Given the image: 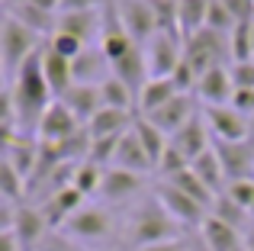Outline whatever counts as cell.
Returning <instances> with one entry per match:
<instances>
[{
	"instance_id": "5b68a950",
	"label": "cell",
	"mask_w": 254,
	"mask_h": 251,
	"mask_svg": "<svg viewBox=\"0 0 254 251\" xmlns=\"http://www.w3.org/2000/svg\"><path fill=\"white\" fill-rule=\"evenodd\" d=\"M184 58L193 64L199 77L206 74L209 68H219V64H229L232 62V39L225 32H216V29H199L196 36H190L184 42Z\"/></svg>"
},
{
	"instance_id": "d590c367",
	"label": "cell",
	"mask_w": 254,
	"mask_h": 251,
	"mask_svg": "<svg viewBox=\"0 0 254 251\" xmlns=\"http://www.w3.org/2000/svg\"><path fill=\"white\" fill-rule=\"evenodd\" d=\"M232 81H235V90H254V58L251 62H232Z\"/></svg>"
},
{
	"instance_id": "7bdbcfd3",
	"label": "cell",
	"mask_w": 254,
	"mask_h": 251,
	"mask_svg": "<svg viewBox=\"0 0 254 251\" xmlns=\"http://www.w3.org/2000/svg\"><path fill=\"white\" fill-rule=\"evenodd\" d=\"M13 3H29V6H39V10L58 13V3H62V0H13Z\"/></svg>"
},
{
	"instance_id": "e0dca14e",
	"label": "cell",
	"mask_w": 254,
	"mask_h": 251,
	"mask_svg": "<svg viewBox=\"0 0 254 251\" xmlns=\"http://www.w3.org/2000/svg\"><path fill=\"white\" fill-rule=\"evenodd\" d=\"M113 168H123V171H132V174H148V171H155V161L148 158V151H145V145L138 142L135 129H129L123 138H119L116 145V158H113Z\"/></svg>"
},
{
	"instance_id": "7a4b0ae2",
	"label": "cell",
	"mask_w": 254,
	"mask_h": 251,
	"mask_svg": "<svg viewBox=\"0 0 254 251\" xmlns=\"http://www.w3.org/2000/svg\"><path fill=\"white\" fill-rule=\"evenodd\" d=\"M184 239V226L161 206L158 196H145L135 209L129 213L123 229V245L129 251L148 248V245H164V242Z\"/></svg>"
},
{
	"instance_id": "83f0119b",
	"label": "cell",
	"mask_w": 254,
	"mask_h": 251,
	"mask_svg": "<svg viewBox=\"0 0 254 251\" xmlns=\"http://www.w3.org/2000/svg\"><path fill=\"white\" fill-rule=\"evenodd\" d=\"M209 213H212V216H219V219H222V222H229V226H235V229H238V232H242V235H245V229H248L251 222H254L248 209H242V206H238V203L232 200L229 193H219V196H216V203H212V209H209Z\"/></svg>"
},
{
	"instance_id": "277c9868",
	"label": "cell",
	"mask_w": 254,
	"mask_h": 251,
	"mask_svg": "<svg viewBox=\"0 0 254 251\" xmlns=\"http://www.w3.org/2000/svg\"><path fill=\"white\" fill-rule=\"evenodd\" d=\"M42 49H45V42H42L39 32L26 29L23 23H16L13 16L3 13V32H0V58H3V62L0 64H3V81L6 84H10L13 77L19 74V68Z\"/></svg>"
},
{
	"instance_id": "8992f818",
	"label": "cell",
	"mask_w": 254,
	"mask_h": 251,
	"mask_svg": "<svg viewBox=\"0 0 254 251\" xmlns=\"http://www.w3.org/2000/svg\"><path fill=\"white\" fill-rule=\"evenodd\" d=\"M155 196L161 200V206L168 209L174 219L184 226V232H190V229H196V232H199V226H203L206 216H209V209H206L203 203H196L193 196H187L184 190H177V187H174V184H168V181H158Z\"/></svg>"
},
{
	"instance_id": "f1b7e54d",
	"label": "cell",
	"mask_w": 254,
	"mask_h": 251,
	"mask_svg": "<svg viewBox=\"0 0 254 251\" xmlns=\"http://www.w3.org/2000/svg\"><path fill=\"white\" fill-rule=\"evenodd\" d=\"M168 184H174L177 190H184V193L193 196L196 203H203L206 209H212V203H216V193H212V190L206 187V184L199 181L196 174H193V168H187V171H180V174H174Z\"/></svg>"
},
{
	"instance_id": "b9f144b4",
	"label": "cell",
	"mask_w": 254,
	"mask_h": 251,
	"mask_svg": "<svg viewBox=\"0 0 254 251\" xmlns=\"http://www.w3.org/2000/svg\"><path fill=\"white\" fill-rule=\"evenodd\" d=\"M135 251H190V239L164 242V245H148V248H135Z\"/></svg>"
},
{
	"instance_id": "bcb514c9",
	"label": "cell",
	"mask_w": 254,
	"mask_h": 251,
	"mask_svg": "<svg viewBox=\"0 0 254 251\" xmlns=\"http://www.w3.org/2000/svg\"><path fill=\"white\" fill-rule=\"evenodd\" d=\"M248 129H251V142H254V116L248 120Z\"/></svg>"
},
{
	"instance_id": "5bb4252c",
	"label": "cell",
	"mask_w": 254,
	"mask_h": 251,
	"mask_svg": "<svg viewBox=\"0 0 254 251\" xmlns=\"http://www.w3.org/2000/svg\"><path fill=\"white\" fill-rule=\"evenodd\" d=\"M196 97L203 100V107H225L235 97V81H232L229 64H219V68H209L196 84Z\"/></svg>"
},
{
	"instance_id": "f6af8a7d",
	"label": "cell",
	"mask_w": 254,
	"mask_h": 251,
	"mask_svg": "<svg viewBox=\"0 0 254 251\" xmlns=\"http://www.w3.org/2000/svg\"><path fill=\"white\" fill-rule=\"evenodd\" d=\"M190 251H209V248H206V242L196 235V239H190Z\"/></svg>"
},
{
	"instance_id": "681fc988",
	"label": "cell",
	"mask_w": 254,
	"mask_h": 251,
	"mask_svg": "<svg viewBox=\"0 0 254 251\" xmlns=\"http://www.w3.org/2000/svg\"><path fill=\"white\" fill-rule=\"evenodd\" d=\"M251 39H254V29H251Z\"/></svg>"
},
{
	"instance_id": "7c38bea8",
	"label": "cell",
	"mask_w": 254,
	"mask_h": 251,
	"mask_svg": "<svg viewBox=\"0 0 254 251\" xmlns=\"http://www.w3.org/2000/svg\"><path fill=\"white\" fill-rule=\"evenodd\" d=\"M142 187H145L142 174H132V171H123V168H106L100 200H103V206H123V203L135 200L142 193Z\"/></svg>"
},
{
	"instance_id": "ee69618b",
	"label": "cell",
	"mask_w": 254,
	"mask_h": 251,
	"mask_svg": "<svg viewBox=\"0 0 254 251\" xmlns=\"http://www.w3.org/2000/svg\"><path fill=\"white\" fill-rule=\"evenodd\" d=\"M242 245H245V251H254V222L248 229H245V235H242Z\"/></svg>"
},
{
	"instance_id": "f546056e",
	"label": "cell",
	"mask_w": 254,
	"mask_h": 251,
	"mask_svg": "<svg viewBox=\"0 0 254 251\" xmlns=\"http://www.w3.org/2000/svg\"><path fill=\"white\" fill-rule=\"evenodd\" d=\"M100 94H103V107H113V110H129L132 113V103H135V94L126 87L119 77H106L100 84Z\"/></svg>"
},
{
	"instance_id": "60d3db41",
	"label": "cell",
	"mask_w": 254,
	"mask_h": 251,
	"mask_svg": "<svg viewBox=\"0 0 254 251\" xmlns=\"http://www.w3.org/2000/svg\"><path fill=\"white\" fill-rule=\"evenodd\" d=\"M232 107L251 120V116H254V90H235V97H232Z\"/></svg>"
},
{
	"instance_id": "4dcf8cb0",
	"label": "cell",
	"mask_w": 254,
	"mask_h": 251,
	"mask_svg": "<svg viewBox=\"0 0 254 251\" xmlns=\"http://www.w3.org/2000/svg\"><path fill=\"white\" fill-rule=\"evenodd\" d=\"M103 174H106V168H100V164H93V161H81L77 171H74V187L81 190L84 196H100Z\"/></svg>"
},
{
	"instance_id": "52a82bcc",
	"label": "cell",
	"mask_w": 254,
	"mask_h": 251,
	"mask_svg": "<svg viewBox=\"0 0 254 251\" xmlns=\"http://www.w3.org/2000/svg\"><path fill=\"white\" fill-rule=\"evenodd\" d=\"M142 52H145V64H148V77H171L174 68L184 62V39L155 32Z\"/></svg>"
},
{
	"instance_id": "ba28073f",
	"label": "cell",
	"mask_w": 254,
	"mask_h": 251,
	"mask_svg": "<svg viewBox=\"0 0 254 251\" xmlns=\"http://www.w3.org/2000/svg\"><path fill=\"white\" fill-rule=\"evenodd\" d=\"M203 116H206V126L212 132V142H248L251 138L248 116L238 113L232 103H225V107H206Z\"/></svg>"
},
{
	"instance_id": "ac0fdd59",
	"label": "cell",
	"mask_w": 254,
	"mask_h": 251,
	"mask_svg": "<svg viewBox=\"0 0 254 251\" xmlns=\"http://www.w3.org/2000/svg\"><path fill=\"white\" fill-rule=\"evenodd\" d=\"M68 36L81 39L84 45H90L97 36H103V10H87V13H58V29Z\"/></svg>"
},
{
	"instance_id": "e575fe53",
	"label": "cell",
	"mask_w": 254,
	"mask_h": 251,
	"mask_svg": "<svg viewBox=\"0 0 254 251\" xmlns=\"http://www.w3.org/2000/svg\"><path fill=\"white\" fill-rule=\"evenodd\" d=\"M49 45L52 52H58V55H64V58H71V62H74L77 55H81V52L87 49V45L81 42V39H74V36H68V32H55V36L49 39Z\"/></svg>"
},
{
	"instance_id": "ab89813d",
	"label": "cell",
	"mask_w": 254,
	"mask_h": 251,
	"mask_svg": "<svg viewBox=\"0 0 254 251\" xmlns=\"http://www.w3.org/2000/svg\"><path fill=\"white\" fill-rule=\"evenodd\" d=\"M106 0H62L58 13H87V10H103Z\"/></svg>"
},
{
	"instance_id": "cb8c5ba5",
	"label": "cell",
	"mask_w": 254,
	"mask_h": 251,
	"mask_svg": "<svg viewBox=\"0 0 254 251\" xmlns=\"http://www.w3.org/2000/svg\"><path fill=\"white\" fill-rule=\"evenodd\" d=\"M174 97H177V87H174L171 77H148L145 81V87L138 90V116H151L155 110H161L164 103H171Z\"/></svg>"
},
{
	"instance_id": "9a60e30c",
	"label": "cell",
	"mask_w": 254,
	"mask_h": 251,
	"mask_svg": "<svg viewBox=\"0 0 254 251\" xmlns=\"http://www.w3.org/2000/svg\"><path fill=\"white\" fill-rule=\"evenodd\" d=\"M196 113H199V110H196V103H193V97H190V94H177L171 103H164L161 110H155V113H151L148 120H151V123L158 126V129L164 132V135L171 138V135H177V132L184 129V126L190 123Z\"/></svg>"
},
{
	"instance_id": "74e56055",
	"label": "cell",
	"mask_w": 254,
	"mask_h": 251,
	"mask_svg": "<svg viewBox=\"0 0 254 251\" xmlns=\"http://www.w3.org/2000/svg\"><path fill=\"white\" fill-rule=\"evenodd\" d=\"M235 23H254V0H222Z\"/></svg>"
},
{
	"instance_id": "d4e9b609",
	"label": "cell",
	"mask_w": 254,
	"mask_h": 251,
	"mask_svg": "<svg viewBox=\"0 0 254 251\" xmlns=\"http://www.w3.org/2000/svg\"><path fill=\"white\" fill-rule=\"evenodd\" d=\"M193 168V174L199 177V181L206 184V187L212 190V193H225V187H229V181H225V171H222V161H219V155H216V145H212L209 151H203V155L196 158V161L190 164Z\"/></svg>"
},
{
	"instance_id": "4fadbf2b",
	"label": "cell",
	"mask_w": 254,
	"mask_h": 251,
	"mask_svg": "<svg viewBox=\"0 0 254 251\" xmlns=\"http://www.w3.org/2000/svg\"><path fill=\"white\" fill-rule=\"evenodd\" d=\"M171 145H174V148H177L190 164L196 161L203 151H209V148H212V132H209V126H206L203 110H199V113L193 116V120L187 123L184 129L177 132V135H171Z\"/></svg>"
},
{
	"instance_id": "2e32d148",
	"label": "cell",
	"mask_w": 254,
	"mask_h": 251,
	"mask_svg": "<svg viewBox=\"0 0 254 251\" xmlns=\"http://www.w3.org/2000/svg\"><path fill=\"white\" fill-rule=\"evenodd\" d=\"M74 68V84H103L106 77H113V68H110V58L103 55L100 45H87L81 55L71 62Z\"/></svg>"
},
{
	"instance_id": "c3c4849f",
	"label": "cell",
	"mask_w": 254,
	"mask_h": 251,
	"mask_svg": "<svg viewBox=\"0 0 254 251\" xmlns=\"http://www.w3.org/2000/svg\"><path fill=\"white\" fill-rule=\"evenodd\" d=\"M148 3H158V0H148Z\"/></svg>"
},
{
	"instance_id": "1f68e13d",
	"label": "cell",
	"mask_w": 254,
	"mask_h": 251,
	"mask_svg": "<svg viewBox=\"0 0 254 251\" xmlns=\"http://www.w3.org/2000/svg\"><path fill=\"white\" fill-rule=\"evenodd\" d=\"M254 23H238L232 32V62H251L254 58V39H251Z\"/></svg>"
},
{
	"instance_id": "7402d4cb",
	"label": "cell",
	"mask_w": 254,
	"mask_h": 251,
	"mask_svg": "<svg viewBox=\"0 0 254 251\" xmlns=\"http://www.w3.org/2000/svg\"><path fill=\"white\" fill-rule=\"evenodd\" d=\"M199 239L206 242V248L209 251H238L242 248V232H238L235 226H229V222H222L219 216H206V222L199 226Z\"/></svg>"
},
{
	"instance_id": "8fae6325",
	"label": "cell",
	"mask_w": 254,
	"mask_h": 251,
	"mask_svg": "<svg viewBox=\"0 0 254 251\" xmlns=\"http://www.w3.org/2000/svg\"><path fill=\"white\" fill-rule=\"evenodd\" d=\"M81 129H84V123L77 120V116L71 113V110L64 107L62 100H52V107L45 110L42 120H39L36 135H39V142H52V145H58V142H64V138L77 135Z\"/></svg>"
},
{
	"instance_id": "d6a6232c",
	"label": "cell",
	"mask_w": 254,
	"mask_h": 251,
	"mask_svg": "<svg viewBox=\"0 0 254 251\" xmlns=\"http://www.w3.org/2000/svg\"><path fill=\"white\" fill-rule=\"evenodd\" d=\"M206 26H209V29H216V32H225V36H232L238 23H235V16L225 10L222 0H209V16H206Z\"/></svg>"
},
{
	"instance_id": "603a6c76",
	"label": "cell",
	"mask_w": 254,
	"mask_h": 251,
	"mask_svg": "<svg viewBox=\"0 0 254 251\" xmlns=\"http://www.w3.org/2000/svg\"><path fill=\"white\" fill-rule=\"evenodd\" d=\"M138 113H129V110H113V107H103L90 123L84 126L90 132V138H110V135H126L132 129Z\"/></svg>"
},
{
	"instance_id": "3957f363",
	"label": "cell",
	"mask_w": 254,
	"mask_h": 251,
	"mask_svg": "<svg viewBox=\"0 0 254 251\" xmlns=\"http://www.w3.org/2000/svg\"><path fill=\"white\" fill-rule=\"evenodd\" d=\"M116 232L119 226L113 219V209L103 206V203H84L62 229L64 239H71L74 245H84V248L106 245V242L116 239Z\"/></svg>"
},
{
	"instance_id": "484cf974",
	"label": "cell",
	"mask_w": 254,
	"mask_h": 251,
	"mask_svg": "<svg viewBox=\"0 0 254 251\" xmlns=\"http://www.w3.org/2000/svg\"><path fill=\"white\" fill-rule=\"evenodd\" d=\"M132 129H135L138 142L145 145V151H148V158H151V161H155V171H158V161H161V155H164V151H168L171 138L164 135V132L158 129V126L151 123L148 116H135V123H132Z\"/></svg>"
},
{
	"instance_id": "836d02e7",
	"label": "cell",
	"mask_w": 254,
	"mask_h": 251,
	"mask_svg": "<svg viewBox=\"0 0 254 251\" xmlns=\"http://www.w3.org/2000/svg\"><path fill=\"white\" fill-rule=\"evenodd\" d=\"M187 168H190V161H187L174 145H168V151H164L161 161H158V174H161V181H171L174 174H180V171H187Z\"/></svg>"
},
{
	"instance_id": "d6986e66",
	"label": "cell",
	"mask_w": 254,
	"mask_h": 251,
	"mask_svg": "<svg viewBox=\"0 0 254 251\" xmlns=\"http://www.w3.org/2000/svg\"><path fill=\"white\" fill-rule=\"evenodd\" d=\"M3 13L6 16H13L16 23H23L26 29H32V32H39V36H55V29H58V13H52V10H39V6H29V3H13V0H3Z\"/></svg>"
},
{
	"instance_id": "f35d334b",
	"label": "cell",
	"mask_w": 254,
	"mask_h": 251,
	"mask_svg": "<svg viewBox=\"0 0 254 251\" xmlns=\"http://www.w3.org/2000/svg\"><path fill=\"white\" fill-rule=\"evenodd\" d=\"M39 251H90V248H84V245H74L71 239H64L62 232H52L49 239L42 242V248Z\"/></svg>"
},
{
	"instance_id": "8d00e7d4",
	"label": "cell",
	"mask_w": 254,
	"mask_h": 251,
	"mask_svg": "<svg viewBox=\"0 0 254 251\" xmlns=\"http://www.w3.org/2000/svg\"><path fill=\"white\" fill-rule=\"evenodd\" d=\"M225 193H229L242 209H248V213H251V206H254V181H235V184L225 187Z\"/></svg>"
},
{
	"instance_id": "ffe728a7",
	"label": "cell",
	"mask_w": 254,
	"mask_h": 251,
	"mask_svg": "<svg viewBox=\"0 0 254 251\" xmlns=\"http://www.w3.org/2000/svg\"><path fill=\"white\" fill-rule=\"evenodd\" d=\"M62 103L87 126L100 110H103V94H100L97 84H71V90L62 97Z\"/></svg>"
},
{
	"instance_id": "9c48e42d",
	"label": "cell",
	"mask_w": 254,
	"mask_h": 251,
	"mask_svg": "<svg viewBox=\"0 0 254 251\" xmlns=\"http://www.w3.org/2000/svg\"><path fill=\"white\" fill-rule=\"evenodd\" d=\"M119 10V19H123L126 32L135 39L138 45H148V39L158 32V16H155V6L148 0H113Z\"/></svg>"
},
{
	"instance_id": "f907efd6",
	"label": "cell",
	"mask_w": 254,
	"mask_h": 251,
	"mask_svg": "<svg viewBox=\"0 0 254 251\" xmlns=\"http://www.w3.org/2000/svg\"><path fill=\"white\" fill-rule=\"evenodd\" d=\"M238 251H245V245H242V248H238Z\"/></svg>"
},
{
	"instance_id": "4316f807",
	"label": "cell",
	"mask_w": 254,
	"mask_h": 251,
	"mask_svg": "<svg viewBox=\"0 0 254 251\" xmlns=\"http://www.w3.org/2000/svg\"><path fill=\"white\" fill-rule=\"evenodd\" d=\"M206 16H209V0H177V19H180V36L184 42L206 29Z\"/></svg>"
},
{
	"instance_id": "7dc6e473",
	"label": "cell",
	"mask_w": 254,
	"mask_h": 251,
	"mask_svg": "<svg viewBox=\"0 0 254 251\" xmlns=\"http://www.w3.org/2000/svg\"><path fill=\"white\" fill-rule=\"evenodd\" d=\"M251 219H254V206H251Z\"/></svg>"
},
{
	"instance_id": "6da1fadb",
	"label": "cell",
	"mask_w": 254,
	"mask_h": 251,
	"mask_svg": "<svg viewBox=\"0 0 254 251\" xmlns=\"http://www.w3.org/2000/svg\"><path fill=\"white\" fill-rule=\"evenodd\" d=\"M6 94L13 100V110H16V120H19V132H36L42 113L52 107V87L45 81V71H42V52L29 58V62L19 68V74L6 84Z\"/></svg>"
},
{
	"instance_id": "30bf717a",
	"label": "cell",
	"mask_w": 254,
	"mask_h": 251,
	"mask_svg": "<svg viewBox=\"0 0 254 251\" xmlns=\"http://www.w3.org/2000/svg\"><path fill=\"white\" fill-rule=\"evenodd\" d=\"M216 155L222 161L225 181H254V142H212Z\"/></svg>"
},
{
	"instance_id": "44dd1931",
	"label": "cell",
	"mask_w": 254,
	"mask_h": 251,
	"mask_svg": "<svg viewBox=\"0 0 254 251\" xmlns=\"http://www.w3.org/2000/svg\"><path fill=\"white\" fill-rule=\"evenodd\" d=\"M42 71H45V81H49V87H52V97L62 100V97L71 90V84H74L71 58L58 55V52H52L49 45H45V49H42Z\"/></svg>"
}]
</instances>
